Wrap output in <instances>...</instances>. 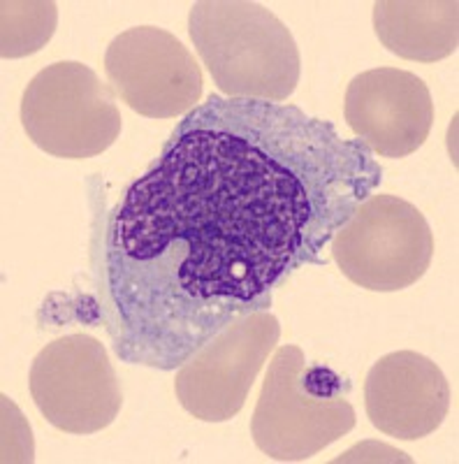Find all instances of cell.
<instances>
[{
  "label": "cell",
  "mask_w": 459,
  "mask_h": 464,
  "mask_svg": "<svg viewBox=\"0 0 459 464\" xmlns=\"http://www.w3.org/2000/svg\"><path fill=\"white\" fill-rule=\"evenodd\" d=\"M383 181L371 149L300 107L209 95L111 211L107 333L130 364L181 367L322 248Z\"/></svg>",
  "instance_id": "6da1fadb"
},
{
  "label": "cell",
  "mask_w": 459,
  "mask_h": 464,
  "mask_svg": "<svg viewBox=\"0 0 459 464\" xmlns=\"http://www.w3.org/2000/svg\"><path fill=\"white\" fill-rule=\"evenodd\" d=\"M188 33L212 80L227 98L285 102L295 93L301 58L291 28L251 0H200Z\"/></svg>",
  "instance_id": "7a4b0ae2"
},
{
  "label": "cell",
  "mask_w": 459,
  "mask_h": 464,
  "mask_svg": "<svg viewBox=\"0 0 459 464\" xmlns=\"http://www.w3.org/2000/svg\"><path fill=\"white\" fill-rule=\"evenodd\" d=\"M349 383L328 367H309L300 346H279L263 381L251 437L276 462H301L355 428Z\"/></svg>",
  "instance_id": "3957f363"
},
{
  "label": "cell",
  "mask_w": 459,
  "mask_h": 464,
  "mask_svg": "<svg viewBox=\"0 0 459 464\" xmlns=\"http://www.w3.org/2000/svg\"><path fill=\"white\" fill-rule=\"evenodd\" d=\"M22 123L37 149L65 160L100 156L123 126L114 89L77 61H59L33 77L22 98Z\"/></svg>",
  "instance_id": "277c9868"
},
{
  "label": "cell",
  "mask_w": 459,
  "mask_h": 464,
  "mask_svg": "<svg viewBox=\"0 0 459 464\" xmlns=\"http://www.w3.org/2000/svg\"><path fill=\"white\" fill-rule=\"evenodd\" d=\"M434 258V232L416 205L371 193L332 237V260L359 288L395 293L420 281Z\"/></svg>",
  "instance_id": "5b68a950"
},
{
  "label": "cell",
  "mask_w": 459,
  "mask_h": 464,
  "mask_svg": "<svg viewBox=\"0 0 459 464\" xmlns=\"http://www.w3.org/2000/svg\"><path fill=\"white\" fill-rule=\"evenodd\" d=\"M28 388L44 420L68 434L110 428L123 406L114 364L91 334H65L47 343L33 360Z\"/></svg>",
  "instance_id": "8992f818"
},
{
  "label": "cell",
  "mask_w": 459,
  "mask_h": 464,
  "mask_svg": "<svg viewBox=\"0 0 459 464\" xmlns=\"http://www.w3.org/2000/svg\"><path fill=\"white\" fill-rule=\"evenodd\" d=\"M279 339V318L267 309L223 327L179 367L175 379L179 404L202 422L233 420Z\"/></svg>",
  "instance_id": "52a82bcc"
},
{
  "label": "cell",
  "mask_w": 459,
  "mask_h": 464,
  "mask_svg": "<svg viewBox=\"0 0 459 464\" xmlns=\"http://www.w3.org/2000/svg\"><path fill=\"white\" fill-rule=\"evenodd\" d=\"M111 89L138 114L175 119L202 98V70L179 37L156 26L119 33L105 52Z\"/></svg>",
  "instance_id": "ba28073f"
},
{
  "label": "cell",
  "mask_w": 459,
  "mask_h": 464,
  "mask_svg": "<svg viewBox=\"0 0 459 464\" xmlns=\"http://www.w3.org/2000/svg\"><path fill=\"white\" fill-rule=\"evenodd\" d=\"M343 116L355 138L383 159H406L427 142L434 102L417 74L376 68L353 77L343 98Z\"/></svg>",
  "instance_id": "9c48e42d"
},
{
  "label": "cell",
  "mask_w": 459,
  "mask_h": 464,
  "mask_svg": "<svg viewBox=\"0 0 459 464\" xmlns=\"http://www.w3.org/2000/svg\"><path fill=\"white\" fill-rule=\"evenodd\" d=\"M365 409L371 425L387 437L401 441L429 437L448 416V379L427 355L395 351L367 374Z\"/></svg>",
  "instance_id": "30bf717a"
},
{
  "label": "cell",
  "mask_w": 459,
  "mask_h": 464,
  "mask_svg": "<svg viewBox=\"0 0 459 464\" xmlns=\"http://www.w3.org/2000/svg\"><path fill=\"white\" fill-rule=\"evenodd\" d=\"M374 31L390 53L417 63H436L457 52V0H380Z\"/></svg>",
  "instance_id": "8fae6325"
},
{
  "label": "cell",
  "mask_w": 459,
  "mask_h": 464,
  "mask_svg": "<svg viewBox=\"0 0 459 464\" xmlns=\"http://www.w3.org/2000/svg\"><path fill=\"white\" fill-rule=\"evenodd\" d=\"M0 56L22 58L40 52L59 26V7L52 0H5L0 3Z\"/></svg>",
  "instance_id": "7c38bea8"
},
{
  "label": "cell",
  "mask_w": 459,
  "mask_h": 464,
  "mask_svg": "<svg viewBox=\"0 0 459 464\" xmlns=\"http://www.w3.org/2000/svg\"><path fill=\"white\" fill-rule=\"evenodd\" d=\"M3 462H33L31 425L10 397L3 395Z\"/></svg>",
  "instance_id": "4fadbf2b"
}]
</instances>
